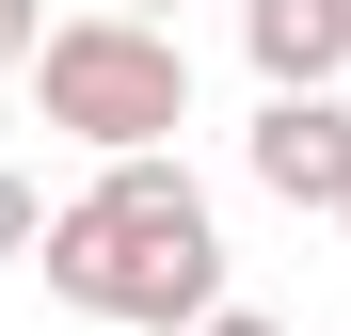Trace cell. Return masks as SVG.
Instances as JSON below:
<instances>
[{"label":"cell","mask_w":351,"mask_h":336,"mask_svg":"<svg viewBox=\"0 0 351 336\" xmlns=\"http://www.w3.org/2000/svg\"><path fill=\"white\" fill-rule=\"evenodd\" d=\"M32 256H48V289H64L80 320H112V336H192L223 304V224H208V192L176 177L160 144L112 160L96 192H64L32 224Z\"/></svg>","instance_id":"obj_1"},{"label":"cell","mask_w":351,"mask_h":336,"mask_svg":"<svg viewBox=\"0 0 351 336\" xmlns=\"http://www.w3.org/2000/svg\"><path fill=\"white\" fill-rule=\"evenodd\" d=\"M32 96H48L64 144L144 160V144L192 128V48H176L160 16H64V32H32Z\"/></svg>","instance_id":"obj_2"},{"label":"cell","mask_w":351,"mask_h":336,"mask_svg":"<svg viewBox=\"0 0 351 336\" xmlns=\"http://www.w3.org/2000/svg\"><path fill=\"white\" fill-rule=\"evenodd\" d=\"M240 160H256V192L335 208V192H351V96H271L256 128H240Z\"/></svg>","instance_id":"obj_3"},{"label":"cell","mask_w":351,"mask_h":336,"mask_svg":"<svg viewBox=\"0 0 351 336\" xmlns=\"http://www.w3.org/2000/svg\"><path fill=\"white\" fill-rule=\"evenodd\" d=\"M240 48H256L271 96H335V65H351V0H240Z\"/></svg>","instance_id":"obj_4"},{"label":"cell","mask_w":351,"mask_h":336,"mask_svg":"<svg viewBox=\"0 0 351 336\" xmlns=\"http://www.w3.org/2000/svg\"><path fill=\"white\" fill-rule=\"evenodd\" d=\"M32 224H48V192H32V177H0V272L32 256Z\"/></svg>","instance_id":"obj_5"},{"label":"cell","mask_w":351,"mask_h":336,"mask_svg":"<svg viewBox=\"0 0 351 336\" xmlns=\"http://www.w3.org/2000/svg\"><path fill=\"white\" fill-rule=\"evenodd\" d=\"M32 32H48V0H0V65H32Z\"/></svg>","instance_id":"obj_6"},{"label":"cell","mask_w":351,"mask_h":336,"mask_svg":"<svg viewBox=\"0 0 351 336\" xmlns=\"http://www.w3.org/2000/svg\"><path fill=\"white\" fill-rule=\"evenodd\" d=\"M192 336H287V320H256V304H208V320H192Z\"/></svg>","instance_id":"obj_7"},{"label":"cell","mask_w":351,"mask_h":336,"mask_svg":"<svg viewBox=\"0 0 351 336\" xmlns=\"http://www.w3.org/2000/svg\"><path fill=\"white\" fill-rule=\"evenodd\" d=\"M96 16H160V0H96Z\"/></svg>","instance_id":"obj_8"},{"label":"cell","mask_w":351,"mask_h":336,"mask_svg":"<svg viewBox=\"0 0 351 336\" xmlns=\"http://www.w3.org/2000/svg\"><path fill=\"white\" fill-rule=\"evenodd\" d=\"M335 224H351V192H335Z\"/></svg>","instance_id":"obj_9"}]
</instances>
